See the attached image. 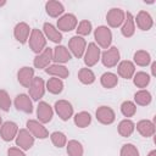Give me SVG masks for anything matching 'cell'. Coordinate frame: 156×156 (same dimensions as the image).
<instances>
[{
	"mask_svg": "<svg viewBox=\"0 0 156 156\" xmlns=\"http://www.w3.org/2000/svg\"><path fill=\"white\" fill-rule=\"evenodd\" d=\"M45 10H46V13L50 17H58L60 15L63 13L65 7H63V5L60 1L50 0V1H48L45 4Z\"/></svg>",
	"mask_w": 156,
	"mask_h": 156,
	"instance_id": "cell-26",
	"label": "cell"
},
{
	"mask_svg": "<svg viewBox=\"0 0 156 156\" xmlns=\"http://www.w3.org/2000/svg\"><path fill=\"white\" fill-rule=\"evenodd\" d=\"M147 156H156V150H152V151H150Z\"/></svg>",
	"mask_w": 156,
	"mask_h": 156,
	"instance_id": "cell-43",
	"label": "cell"
},
{
	"mask_svg": "<svg viewBox=\"0 0 156 156\" xmlns=\"http://www.w3.org/2000/svg\"><path fill=\"white\" fill-rule=\"evenodd\" d=\"M5 4H6V1H0V7H1V6H4Z\"/></svg>",
	"mask_w": 156,
	"mask_h": 156,
	"instance_id": "cell-44",
	"label": "cell"
},
{
	"mask_svg": "<svg viewBox=\"0 0 156 156\" xmlns=\"http://www.w3.org/2000/svg\"><path fill=\"white\" fill-rule=\"evenodd\" d=\"M95 116H96V119L102 124H111L115 122V118H116L113 110L108 106H100L96 110Z\"/></svg>",
	"mask_w": 156,
	"mask_h": 156,
	"instance_id": "cell-15",
	"label": "cell"
},
{
	"mask_svg": "<svg viewBox=\"0 0 156 156\" xmlns=\"http://www.w3.org/2000/svg\"><path fill=\"white\" fill-rule=\"evenodd\" d=\"M119 155L121 156H139V151L136 146H134L133 144H124L121 149Z\"/></svg>",
	"mask_w": 156,
	"mask_h": 156,
	"instance_id": "cell-40",
	"label": "cell"
},
{
	"mask_svg": "<svg viewBox=\"0 0 156 156\" xmlns=\"http://www.w3.org/2000/svg\"><path fill=\"white\" fill-rule=\"evenodd\" d=\"M11 107V99L6 90L0 89V108L5 112H7Z\"/></svg>",
	"mask_w": 156,
	"mask_h": 156,
	"instance_id": "cell-39",
	"label": "cell"
},
{
	"mask_svg": "<svg viewBox=\"0 0 156 156\" xmlns=\"http://www.w3.org/2000/svg\"><path fill=\"white\" fill-rule=\"evenodd\" d=\"M117 72H118V74H119L122 78H124V79H130V78L134 76V73H135V66H134V63H133L132 61L124 60V61H122V62L118 63V66H117Z\"/></svg>",
	"mask_w": 156,
	"mask_h": 156,
	"instance_id": "cell-22",
	"label": "cell"
},
{
	"mask_svg": "<svg viewBox=\"0 0 156 156\" xmlns=\"http://www.w3.org/2000/svg\"><path fill=\"white\" fill-rule=\"evenodd\" d=\"M101 61H102V65L105 67H107V68H111V67L117 66V63L119 61V50L116 46L108 48L106 51L102 52Z\"/></svg>",
	"mask_w": 156,
	"mask_h": 156,
	"instance_id": "cell-6",
	"label": "cell"
},
{
	"mask_svg": "<svg viewBox=\"0 0 156 156\" xmlns=\"http://www.w3.org/2000/svg\"><path fill=\"white\" fill-rule=\"evenodd\" d=\"M121 33L126 38H130L135 33V22H134V17L130 12H127L124 16V22L121 28Z\"/></svg>",
	"mask_w": 156,
	"mask_h": 156,
	"instance_id": "cell-21",
	"label": "cell"
},
{
	"mask_svg": "<svg viewBox=\"0 0 156 156\" xmlns=\"http://www.w3.org/2000/svg\"><path fill=\"white\" fill-rule=\"evenodd\" d=\"M77 17L73 13H66L57 20V29L62 32H71L77 27Z\"/></svg>",
	"mask_w": 156,
	"mask_h": 156,
	"instance_id": "cell-10",
	"label": "cell"
},
{
	"mask_svg": "<svg viewBox=\"0 0 156 156\" xmlns=\"http://www.w3.org/2000/svg\"><path fill=\"white\" fill-rule=\"evenodd\" d=\"M78 79L80 80V83L83 84H93L95 82V74L90 68H80L78 72Z\"/></svg>",
	"mask_w": 156,
	"mask_h": 156,
	"instance_id": "cell-31",
	"label": "cell"
},
{
	"mask_svg": "<svg viewBox=\"0 0 156 156\" xmlns=\"http://www.w3.org/2000/svg\"><path fill=\"white\" fill-rule=\"evenodd\" d=\"M121 112L124 117H133L136 112V106L133 101H123L122 105H121Z\"/></svg>",
	"mask_w": 156,
	"mask_h": 156,
	"instance_id": "cell-36",
	"label": "cell"
},
{
	"mask_svg": "<svg viewBox=\"0 0 156 156\" xmlns=\"http://www.w3.org/2000/svg\"><path fill=\"white\" fill-rule=\"evenodd\" d=\"M17 79L22 87L29 88L30 83L34 79V69L32 67H28V66L22 67L17 73Z\"/></svg>",
	"mask_w": 156,
	"mask_h": 156,
	"instance_id": "cell-17",
	"label": "cell"
},
{
	"mask_svg": "<svg viewBox=\"0 0 156 156\" xmlns=\"http://www.w3.org/2000/svg\"><path fill=\"white\" fill-rule=\"evenodd\" d=\"M134 22H136V26L141 30H149V29H151V27L154 24L152 17L147 11H139Z\"/></svg>",
	"mask_w": 156,
	"mask_h": 156,
	"instance_id": "cell-19",
	"label": "cell"
},
{
	"mask_svg": "<svg viewBox=\"0 0 156 156\" xmlns=\"http://www.w3.org/2000/svg\"><path fill=\"white\" fill-rule=\"evenodd\" d=\"M68 48H69V51L77 57V58H80L84 52H85V49H87V41L84 38L79 37V35H74L69 39L68 41Z\"/></svg>",
	"mask_w": 156,
	"mask_h": 156,
	"instance_id": "cell-3",
	"label": "cell"
},
{
	"mask_svg": "<svg viewBox=\"0 0 156 156\" xmlns=\"http://www.w3.org/2000/svg\"><path fill=\"white\" fill-rule=\"evenodd\" d=\"M43 29H44V35H45V38H48V39L51 40L52 43L58 44V43L62 40V34H61V32H60L55 26H52L51 23H48V22L44 23Z\"/></svg>",
	"mask_w": 156,
	"mask_h": 156,
	"instance_id": "cell-24",
	"label": "cell"
},
{
	"mask_svg": "<svg viewBox=\"0 0 156 156\" xmlns=\"http://www.w3.org/2000/svg\"><path fill=\"white\" fill-rule=\"evenodd\" d=\"M18 133V126L15 122L7 121L5 123H2V126L0 127V135L2 138V140L5 141H11L16 138Z\"/></svg>",
	"mask_w": 156,
	"mask_h": 156,
	"instance_id": "cell-14",
	"label": "cell"
},
{
	"mask_svg": "<svg viewBox=\"0 0 156 156\" xmlns=\"http://www.w3.org/2000/svg\"><path fill=\"white\" fill-rule=\"evenodd\" d=\"M90 123H91V116H90V113L87 112V111L78 112V113L74 116V124H76L78 128H85V127H88Z\"/></svg>",
	"mask_w": 156,
	"mask_h": 156,
	"instance_id": "cell-30",
	"label": "cell"
},
{
	"mask_svg": "<svg viewBox=\"0 0 156 156\" xmlns=\"http://www.w3.org/2000/svg\"><path fill=\"white\" fill-rule=\"evenodd\" d=\"M45 88L48 89L49 93L56 95V94H60L62 91V89H63V82H62V79L54 77V78H50L46 82V87Z\"/></svg>",
	"mask_w": 156,
	"mask_h": 156,
	"instance_id": "cell-29",
	"label": "cell"
},
{
	"mask_svg": "<svg viewBox=\"0 0 156 156\" xmlns=\"http://www.w3.org/2000/svg\"><path fill=\"white\" fill-rule=\"evenodd\" d=\"M94 39L98 43V46L107 49L112 41V33L106 26H100L94 30Z\"/></svg>",
	"mask_w": 156,
	"mask_h": 156,
	"instance_id": "cell-2",
	"label": "cell"
},
{
	"mask_svg": "<svg viewBox=\"0 0 156 156\" xmlns=\"http://www.w3.org/2000/svg\"><path fill=\"white\" fill-rule=\"evenodd\" d=\"M55 111L62 121H68L73 115V107L67 100H58L55 102Z\"/></svg>",
	"mask_w": 156,
	"mask_h": 156,
	"instance_id": "cell-12",
	"label": "cell"
},
{
	"mask_svg": "<svg viewBox=\"0 0 156 156\" xmlns=\"http://www.w3.org/2000/svg\"><path fill=\"white\" fill-rule=\"evenodd\" d=\"M136 130L140 133L144 138H150L155 134V124L152 121L149 119H141L136 123Z\"/></svg>",
	"mask_w": 156,
	"mask_h": 156,
	"instance_id": "cell-23",
	"label": "cell"
},
{
	"mask_svg": "<svg viewBox=\"0 0 156 156\" xmlns=\"http://www.w3.org/2000/svg\"><path fill=\"white\" fill-rule=\"evenodd\" d=\"M45 72L50 76H54L56 78H60V79H65L68 77L69 72H68V68L65 67L63 65H58V63H54V65H50L49 67L45 68Z\"/></svg>",
	"mask_w": 156,
	"mask_h": 156,
	"instance_id": "cell-25",
	"label": "cell"
},
{
	"mask_svg": "<svg viewBox=\"0 0 156 156\" xmlns=\"http://www.w3.org/2000/svg\"><path fill=\"white\" fill-rule=\"evenodd\" d=\"M133 77H134L133 78L134 85L138 88H145L150 83V76L145 72H136V73H134Z\"/></svg>",
	"mask_w": 156,
	"mask_h": 156,
	"instance_id": "cell-35",
	"label": "cell"
},
{
	"mask_svg": "<svg viewBox=\"0 0 156 156\" xmlns=\"http://www.w3.org/2000/svg\"><path fill=\"white\" fill-rule=\"evenodd\" d=\"M151 100H152L151 94H150L147 90L141 89V90H139V91H136V93L134 94V101H135L138 105H140V106H146V105H149V104L151 102Z\"/></svg>",
	"mask_w": 156,
	"mask_h": 156,
	"instance_id": "cell-33",
	"label": "cell"
},
{
	"mask_svg": "<svg viewBox=\"0 0 156 156\" xmlns=\"http://www.w3.org/2000/svg\"><path fill=\"white\" fill-rule=\"evenodd\" d=\"M50 138H51L52 144L56 147H63L67 144V138L62 132H54V133H51Z\"/></svg>",
	"mask_w": 156,
	"mask_h": 156,
	"instance_id": "cell-37",
	"label": "cell"
},
{
	"mask_svg": "<svg viewBox=\"0 0 156 156\" xmlns=\"http://www.w3.org/2000/svg\"><path fill=\"white\" fill-rule=\"evenodd\" d=\"M134 129H135V124H134V122L130 121V119H128V118L121 121L119 124H118V133H119V135L123 136V138H128V136H130V135L133 134Z\"/></svg>",
	"mask_w": 156,
	"mask_h": 156,
	"instance_id": "cell-27",
	"label": "cell"
},
{
	"mask_svg": "<svg viewBox=\"0 0 156 156\" xmlns=\"http://www.w3.org/2000/svg\"><path fill=\"white\" fill-rule=\"evenodd\" d=\"M34 144V136L28 129H20L16 135V145L21 150H29Z\"/></svg>",
	"mask_w": 156,
	"mask_h": 156,
	"instance_id": "cell-7",
	"label": "cell"
},
{
	"mask_svg": "<svg viewBox=\"0 0 156 156\" xmlns=\"http://www.w3.org/2000/svg\"><path fill=\"white\" fill-rule=\"evenodd\" d=\"M71 57L72 56H71L69 50L66 46H63V45H57L52 50V60L56 63H58V65L65 63V62H68L71 60Z\"/></svg>",
	"mask_w": 156,
	"mask_h": 156,
	"instance_id": "cell-20",
	"label": "cell"
},
{
	"mask_svg": "<svg viewBox=\"0 0 156 156\" xmlns=\"http://www.w3.org/2000/svg\"><path fill=\"white\" fill-rule=\"evenodd\" d=\"M133 58H134V62L138 66H141V67H145V66H147L151 62V56L145 50H138L134 54V57Z\"/></svg>",
	"mask_w": 156,
	"mask_h": 156,
	"instance_id": "cell-32",
	"label": "cell"
},
{
	"mask_svg": "<svg viewBox=\"0 0 156 156\" xmlns=\"http://www.w3.org/2000/svg\"><path fill=\"white\" fill-rule=\"evenodd\" d=\"M91 29H93L91 23L88 20H83V21L79 22L76 30H77V35L82 37V35H89L91 33Z\"/></svg>",
	"mask_w": 156,
	"mask_h": 156,
	"instance_id": "cell-38",
	"label": "cell"
},
{
	"mask_svg": "<svg viewBox=\"0 0 156 156\" xmlns=\"http://www.w3.org/2000/svg\"><path fill=\"white\" fill-rule=\"evenodd\" d=\"M124 16H126V12L122 10V9H118V7H113L111 9L107 15H106V21H107V24L112 28H118L119 26L123 24L124 22Z\"/></svg>",
	"mask_w": 156,
	"mask_h": 156,
	"instance_id": "cell-5",
	"label": "cell"
},
{
	"mask_svg": "<svg viewBox=\"0 0 156 156\" xmlns=\"http://www.w3.org/2000/svg\"><path fill=\"white\" fill-rule=\"evenodd\" d=\"M52 61V49L51 48H45L40 54H38L34 57V67L35 68H46L50 66V62Z\"/></svg>",
	"mask_w": 156,
	"mask_h": 156,
	"instance_id": "cell-11",
	"label": "cell"
},
{
	"mask_svg": "<svg viewBox=\"0 0 156 156\" xmlns=\"http://www.w3.org/2000/svg\"><path fill=\"white\" fill-rule=\"evenodd\" d=\"M28 90H29V96L33 100L38 101L39 99H41L44 96V93H45V83H44L43 78L34 77V79L30 83Z\"/></svg>",
	"mask_w": 156,
	"mask_h": 156,
	"instance_id": "cell-8",
	"label": "cell"
},
{
	"mask_svg": "<svg viewBox=\"0 0 156 156\" xmlns=\"http://www.w3.org/2000/svg\"><path fill=\"white\" fill-rule=\"evenodd\" d=\"M2 126V119H1V116H0V127Z\"/></svg>",
	"mask_w": 156,
	"mask_h": 156,
	"instance_id": "cell-45",
	"label": "cell"
},
{
	"mask_svg": "<svg viewBox=\"0 0 156 156\" xmlns=\"http://www.w3.org/2000/svg\"><path fill=\"white\" fill-rule=\"evenodd\" d=\"M9 156H26V154L20 149V147H10L7 150Z\"/></svg>",
	"mask_w": 156,
	"mask_h": 156,
	"instance_id": "cell-41",
	"label": "cell"
},
{
	"mask_svg": "<svg viewBox=\"0 0 156 156\" xmlns=\"http://www.w3.org/2000/svg\"><path fill=\"white\" fill-rule=\"evenodd\" d=\"M151 73H152V76L156 74V62H152V65H151Z\"/></svg>",
	"mask_w": 156,
	"mask_h": 156,
	"instance_id": "cell-42",
	"label": "cell"
},
{
	"mask_svg": "<svg viewBox=\"0 0 156 156\" xmlns=\"http://www.w3.org/2000/svg\"><path fill=\"white\" fill-rule=\"evenodd\" d=\"M66 147L69 156H83V146L78 140H69Z\"/></svg>",
	"mask_w": 156,
	"mask_h": 156,
	"instance_id": "cell-34",
	"label": "cell"
},
{
	"mask_svg": "<svg viewBox=\"0 0 156 156\" xmlns=\"http://www.w3.org/2000/svg\"><path fill=\"white\" fill-rule=\"evenodd\" d=\"M100 83H101V85H102L104 88H106V89H112V88H115V87L117 85L118 78H117V76H116L115 73H112V72H106V73H104V74L101 76Z\"/></svg>",
	"mask_w": 156,
	"mask_h": 156,
	"instance_id": "cell-28",
	"label": "cell"
},
{
	"mask_svg": "<svg viewBox=\"0 0 156 156\" xmlns=\"http://www.w3.org/2000/svg\"><path fill=\"white\" fill-rule=\"evenodd\" d=\"M52 116H54L52 107L48 102L40 101L38 104V107H37V117H38L39 122L40 123H49L52 119Z\"/></svg>",
	"mask_w": 156,
	"mask_h": 156,
	"instance_id": "cell-13",
	"label": "cell"
},
{
	"mask_svg": "<svg viewBox=\"0 0 156 156\" xmlns=\"http://www.w3.org/2000/svg\"><path fill=\"white\" fill-rule=\"evenodd\" d=\"M27 129L29 130V133L38 139H45L49 136V132L48 129L43 126V123H40L39 121H34V119H28L27 121Z\"/></svg>",
	"mask_w": 156,
	"mask_h": 156,
	"instance_id": "cell-9",
	"label": "cell"
},
{
	"mask_svg": "<svg viewBox=\"0 0 156 156\" xmlns=\"http://www.w3.org/2000/svg\"><path fill=\"white\" fill-rule=\"evenodd\" d=\"M15 106L21 112H24V113L33 112V104H32L30 96L27 94H18L15 99Z\"/></svg>",
	"mask_w": 156,
	"mask_h": 156,
	"instance_id": "cell-16",
	"label": "cell"
},
{
	"mask_svg": "<svg viewBox=\"0 0 156 156\" xmlns=\"http://www.w3.org/2000/svg\"><path fill=\"white\" fill-rule=\"evenodd\" d=\"M100 55H101L100 48L95 43L88 44V48L85 49V52H84V63L88 67L95 66L100 60Z\"/></svg>",
	"mask_w": 156,
	"mask_h": 156,
	"instance_id": "cell-4",
	"label": "cell"
},
{
	"mask_svg": "<svg viewBox=\"0 0 156 156\" xmlns=\"http://www.w3.org/2000/svg\"><path fill=\"white\" fill-rule=\"evenodd\" d=\"M30 34V28L26 22H20L16 24L15 29H13V35L16 38V40L21 44H24Z\"/></svg>",
	"mask_w": 156,
	"mask_h": 156,
	"instance_id": "cell-18",
	"label": "cell"
},
{
	"mask_svg": "<svg viewBox=\"0 0 156 156\" xmlns=\"http://www.w3.org/2000/svg\"><path fill=\"white\" fill-rule=\"evenodd\" d=\"M28 40H29V48L35 54H40L45 49L46 38H45V35H44V33L41 30H39L37 28L32 29Z\"/></svg>",
	"mask_w": 156,
	"mask_h": 156,
	"instance_id": "cell-1",
	"label": "cell"
}]
</instances>
